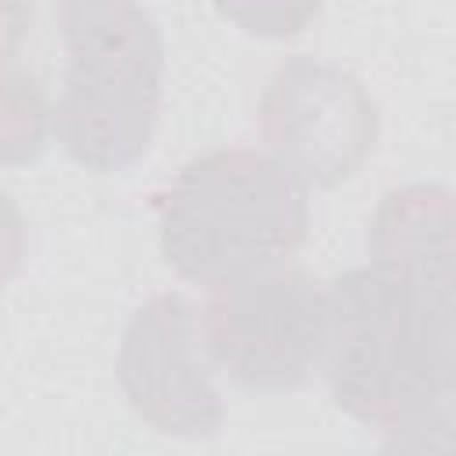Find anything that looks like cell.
<instances>
[{"instance_id":"cell-5","label":"cell","mask_w":456,"mask_h":456,"mask_svg":"<svg viewBox=\"0 0 456 456\" xmlns=\"http://www.w3.org/2000/svg\"><path fill=\"white\" fill-rule=\"evenodd\" d=\"M267 153L303 185L335 189L363 171L381 135V110L360 75L292 53L274 64L256 103Z\"/></svg>"},{"instance_id":"cell-7","label":"cell","mask_w":456,"mask_h":456,"mask_svg":"<svg viewBox=\"0 0 456 456\" xmlns=\"http://www.w3.org/2000/svg\"><path fill=\"white\" fill-rule=\"evenodd\" d=\"M370 267L456 317V189L410 182L388 189L367 224Z\"/></svg>"},{"instance_id":"cell-4","label":"cell","mask_w":456,"mask_h":456,"mask_svg":"<svg viewBox=\"0 0 456 456\" xmlns=\"http://www.w3.org/2000/svg\"><path fill=\"white\" fill-rule=\"evenodd\" d=\"M328 281L299 267H271L210 289L200 328L210 363L242 392L303 388L328 349Z\"/></svg>"},{"instance_id":"cell-3","label":"cell","mask_w":456,"mask_h":456,"mask_svg":"<svg viewBox=\"0 0 456 456\" xmlns=\"http://www.w3.org/2000/svg\"><path fill=\"white\" fill-rule=\"evenodd\" d=\"M53 14L64 43L53 135L86 171H128L160 121L164 36L150 11L125 0H64Z\"/></svg>"},{"instance_id":"cell-1","label":"cell","mask_w":456,"mask_h":456,"mask_svg":"<svg viewBox=\"0 0 456 456\" xmlns=\"http://www.w3.org/2000/svg\"><path fill=\"white\" fill-rule=\"evenodd\" d=\"M164 264L203 289L285 267L306 242V185L267 150L224 146L192 157L153 196Z\"/></svg>"},{"instance_id":"cell-6","label":"cell","mask_w":456,"mask_h":456,"mask_svg":"<svg viewBox=\"0 0 456 456\" xmlns=\"http://www.w3.org/2000/svg\"><path fill=\"white\" fill-rule=\"evenodd\" d=\"M114 370L128 406L153 431L185 442H203L221 431L224 403L189 296L157 292L135 306L121 331Z\"/></svg>"},{"instance_id":"cell-9","label":"cell","mask_w":456,"mask_h":456,"mask_svg":"<svg viewBox=\"0 0 456 456\" xmlns=\"http://www.w3.org/2000/svg\"><path fill=\"white\" fill-rule=\"evenodd\" d=\"M442 406H445V410H449V413L456 417V381H452V388L445 392V399H442Z\"/></svg>"},{"instance_id":"cell-2","label":"cell","mask_w":456,"mask_h":456,"mask_svg":"<svg viewBox=\"0 0 456 456\" xmlns=\"http://www.w3.org/2000/svg\"><path fill=\"white\" fill-rule=\"evenodd\" d=\"M324 378L353 420L395 431L435 410L456 381V317L370 264L328 281Z\"/></svg>"},{"instance_id":"cell-8","label":"cell","mask_w":456,"mask_h":456,"mask_svg":"<svg viewBox=\"0 0 456 456\" xmlns=\"http://www.w3.org/2000/svg\"><path fill=\"white\" fill-rule=\"evenodd\" d=\"M378 456H456V417L438 403L385 435Z\"/></svg>"}]
</instances>
